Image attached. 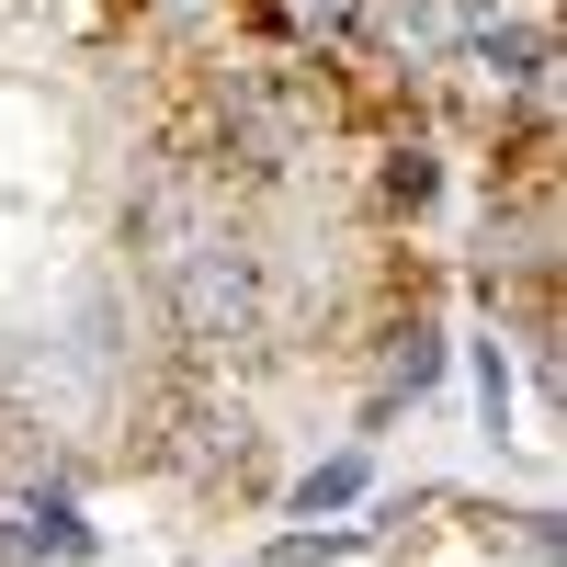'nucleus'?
<instances>
[{
  "label": "nucleus",
  "mask_w": 567,
  "mask_h": 567,
  "mask_svg": "<svg viewBox=\"0 0 567 567\" xmlns=\"http://www.w3.org/2000/svg\"><path fill=\"white\" fill-rule=\"evenodd\" d=\"M171 318H182V341H205V352H227V341H250L261 329V261L239 250V239H182L171 250Z\"/></svg>",
  "instance_id": "nucleus-1"
},
{
  "label": "nucleus",
  "mask_w": 567,
  "mask_h": 567,
  "mask_svg": "<svg viewBox=\"0 0 567 567\" xmlns=\"http://www.w3.org/2000/svg\"><path fill=\"white\" fill-rule=\"evenodd\" d=\"M477 58H488L499 80H534V69H545V45H534V34H488V45H477Z\"/></svg>",
  "instance_id": "nucleus-2"
},
{
  "label": "nucleus",
  "mask_w": 567,
  "mask_h": 567,
  "mask_svg": "<svg viewBox=\"0 0 567 567\" xmlns=\"http://www.w3.org/2000/svg\"><path fill=\"white\" fill-rule=\"evenodd\" d=\"M352 488H363V465H318V477H307V511H341Z\"/></svg>",
  "instance_id": "nucleus-3"
}]
</instances>
